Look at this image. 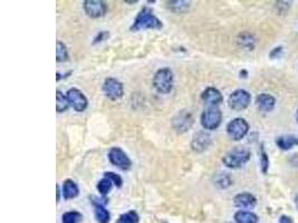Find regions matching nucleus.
Segmentation results:
<instances>
[{
  "label": "nucleus",
  "mask_w": 298,
  "mask_h": 223,
  "mask_svg": "<svg viewBox=\"0 0 298 223\" xmlns=\"http://www.w3.org/2000/svg\"><path fill=\"white\" fill-rule=\"evenodd\" d=\"M163 24L149 7H143L131 25V32H140L144 29H162Z\"/></svg>",
  "instance_id": "nucleus-1"
},
{
  "label": "nucleus",
  "mask_w": 298,
  "mask_h": 223,
  "mask_svg": "<svg viewBox=\"0 0 298 223\" xmlns=\"http://www.w3.org/2000/svg\"><path fill=\"white\" fill-rule=\"evenodd\" d=\"M174 77L169 67L157 69L152 80V85L160 94H169L173 89Z\"/></svg>",
  "instance_id": "nucleus-2"
},
{
  "label": "nucleus",
  "mask_w": 298,
  "mask_h": 223,
  "mask_svg": "<svg viewBox=\"0 0 298 223\" xmlns=\"http://www.w3.org/2000/svg\"><path fill=\"white\" fill-rule=\"evenodd\" d=\"M250 160V152L244 147H235L222 157V163L229 169H239Z\"/></svg>",
  "instance_id": "nucleus-3"
},
{
  "label": "nucleus",
  "mask_w": 298,
  "mask_h": 223,
  "mask_svg": "<svg viewBox=\"0 0 298 223\" xmlns=\"http://www.w3.org/2000/svg\"><path fill=\"white\" fill-rule=\"evenodd\" d=\"M201 125L204 130H217L221 124L222 113L218 106H209L201 114Z\"/></svg>",
  "instance_id": "nucleus-4"
},
{
  "label": "nucleus",
  "mask_w": 298,
  "mask_h": 223,
  "mask_svg": "<svg viewBox=\"0 0 298 223\" xmlns=\"http://www.w3.org/2000/svg\"><path fill=\"white\" fill-rule=\"evenodd\" d=\"M249 132L248 122L243 117H236L227 125V133L234 141H240Z\"/></svg>",
  "instance_id": "nucleus-5"
},
{
  "label": "nucleus",
  "mask_w": 298,
  "mask_h": 223,
  "mask_svg": "<svg viewBox=\"0 0 298 223\" xmlns=\"http://www.w3.org/2000/svg\"><path fill=\"white\" fill-rule=\"evenodd\" d=\"M251 102V95L245 89H236L228 97V105L234 111H244Z\"/></svg>",
  "instance_id": "nucleus-6"
},
{
  "label": "nucleus",
  "mask_w": 298,
  "mask_h": 223,
  "mask_svg": "<svg viewBox=\"0 0 298 223\" xmlns=\"http://www.w3.org/2000/svg\"><path fill=\"white\" fill-rule=\"evenodd\" d=\"M102 90L107 98L112 100H117L123 97L124 86L122 83L113 77H107L104 81Z\"/></svg>",
  "instance_id": "nucleus-7"
},
{
  "label": "nucleus",
  "mask_w": 298,
  "mask_h": 223,
  "mask_svg": "<svg viewBox=\"0 0 298 223\" xmlns=\"http://www.w3.org/2000/svg\"><path fill=\"white\" fill-rule=\"evenodd\" d=\"M107 156L109 162L114 166L122 170V171H128V170L131 169V166H132V161H131L129 155L121 147H112L108 151Z\"/></svg>",
  "instance_id": "nucleus-8"
},
{
  "label": "nucleus",
  "mask_w": 298,
  "mask_h": 223,
  "mask_svg": "<svg viewBox=\"0 0 298 223\" xmlns=\"http://www.w3.org/2000/svg\"><path fill=\"white\" fill-rule=\"evenodd\" d=\"M194 125V116L189 111L182 109L172 119V128L177 133H186Z\"/></svg>",
  "instance_id": "nucleus-9"
},
{
  "label": "nucleus",
  "mask_w": 298,
  "mask_h": 223,
  "mask_svg": "<svg viewBox=\"0 0 298 223\" xmlns=\"http://www.w3.org/2000/svg\"><path fill=\"white\" fill-rule=\"evenodd\" d=\"M83 8L85 14L91 18H100L107 12L106 2L102 0H85L83 2Z\"/></svg>",
  "instance_id": "nucleus-10"
},
{
  "label": "nucleus",
  "mask_w": 298,
  "mask_h": 223,
  "mask_svg": "<svg viewBox=\"0 0 298 223\" xmlns=\"http://www.w3.org/2000/svg\"><path fill=\"white\" fill-rule=\"evenodd\" d=\"M67 99L69 102V105L73 107L74 111L78 113L84 112L85 109L89 106V100H87L86 96L83 94V91L77 89H71L67 90L66 93Z\"/></svg>",
  "instance_id": "nucleus-11"
},
{
  "label": "nucleus",
  "mask_w": 298,
  "mask_h": 223,
  "mask_svg": "<svg viewBox=\"0 0 298 223\" xmlns=\"http://www.w3.org/2000/svg\"><path fill=\"white\" fill-rule=\"evenodd\" d=\"M210 144H211V136L204 131H199L192 136L190 146L196 153H202L210 146Z\"/></svg>",
  "instance_id": "nucleus-12"
},
{
  "label": "nucleus",
  "mask_w": 298,
  "mask_h": 223,
  "mask_svg": "<svg viewBox=\"0 0 298 223\" xmlns=\"http://www.w3.org/2000/svg\"><path fill=\"white\" fill-rule=\"evenodd\" d=\"M201 99L210 106H218L219 104L222 103L223 96L219 89H214V87H208L201 94Z\"/></svg>",
  "instance_id": "nucleus-13"
},
{
  "label": "nucleus",
  "mask_w": 298,
  "mask_h": 223,
  "mask_svg": "<svg viewBox=\"0 0 298 223\" xmlns=\"http://www.w3.org/2000/svg\"><path fill=\"white\" fill-rule=\"evenodd\" d=\"M234 204L240 209H252L257 204V199L251 193L243 192L235 196Z\"/></svg>",
  "instance_id": "nucleus-14"
},
{
  "label": "nucleus",
  "mask_w": 298,
  "mask_h": 223,
  "mask_svg": "<svg viewBox=\"0 0 298 223\" xmlns=\"http://www.w3.org/2000/svg\"><path fill=\"white\" fill-rule=\"evenodd\" d=\"M256 105L259 111L268 113L271 112L275 108L276 105V99L273 95L262 93L257 96L256 98Z\"/></svg>",
  "instance_id": "nucleus-15"
},
{
  "label": "nucleus",
  "mask_w": 298,
  "mask_h": 223,
  "mask_svg": "<svg viewBox=\"0 0 298 223\" xmlns=\"http://www.w3.org/2000/svg\"><path fill=\"white\" fill-rule=\"evenodd\" d=\"M62 192L65 200H71L76 198V196L80 194V189H78V185L76 184L75 181L71 180V178H67V180H65L63 183Z\"/></svg>",
  "instance_id": "nucleus-16"
},
{
  "label": "nucleus",
  "mask_w": 298,
  "mask_h": 223,
  "mask_svg": "<svg viewBox=\"0 0 298 223\" xmlns=\"http://www.w3.org/2000/svg\"><path fill=\"white\" fill-rule=\"evenodd\" d=\"M276 144H277L280 150L288 151L293 146L298 145V137H296L295 135H283V136L277 137Z\"/></svg>",
  "instance_id": "nucleus-17"
},
{
  "label": "nucleus",
  "mask_w": 298,
  "mask_h": 223,
  "mask_svg": "<svg viewBox=\"0 0 298 223\" xmlns=\"http://www.w3.org/2000/svg\"><path fill=\"white\" fill-rule=\"evenodd\" d=\"M166 7L174 14H185L190 9V2L185 0H171L166 1Z\"/></svg>",
  "instance_id": "nucleus-18"
},
{
  "label": "nucleus",
  "mask_w": 298,
  "mask_h": 223,
  "mask_svg": "<svg viewBox=\"0 0 298 223\" xmlns=\"http://www.w3.org/2000/svg\"><path fill=\"white\" fill-rule=\"evenodd\" d=\"M235 221L237 223H257L258 217L257 214L250 211H245V210H239L235 213Z\"/></svg>",
  "instance_id": "nucleus-19"
},
{
  "label": "nucleus",
  "mask_w": 298,
  "mask_h": 223,
  "mask_svg": "<svg viewBox=\"0 0 298 223\" xmlns=\"http://www.w3.org/2000/svg\"><path fill=\"white\" fill-rule=\"evenodd\" d=\"M238 44L240 46L246 48V49H248V50H252L256 46V38L251 34L243 33L239 35Z\"/></svg>",
  "instance_id": "nucleus-20"
},
{
  "label": "nucleus",
  "mask_w": 298,
  "mask_h": 223,
  "mask_svg": "<svg viewBox=\"0 0 298 223\" xmlns=\"http://www.w3.org/2000/svg\"><path fill=\"white\" fill-rule=\"evenodd\" d=\"M214 185L219 189H227L232 184V178L230 177L229 173H225V172H220L214 176Z\"/></svg>",
  "instance_id": "nucleus-21"
},
{
  "label": "nucleus",
  "mask_w": 298,
  "mask_h": 223,
  "mask_svg": "<svg viewBox=\"0 0 298 223\" xmlns=\"http://www.w3.org/2000/svg\"><path fill=\"white\" fill-rule=\"evenodd\" d=\"M95 207V218L99 223H108L111 220V214L105 209L104 204H94Z\"/></svg>",
  "instance_id": "nucleus-22"
},
{
  "label": "nucleus",
  "mask_w": 298,
  "mask_h": 223,
  "mask_svg": "<svg viewBox=\"0 0 298 223\" xmlns=\"http://www.w3.org/2000/svg\"><path fill=\"white\" fill-rule=\"evenodd\" d=\"M71 106L67 99V96L64 95L60 90L56 91V111L57 113L66 112Z\"/></svg>",
  "instance_id": "nucleus-23"
},
{
  "label": "nucleus",
  "mask_w": 298,
  "mask_h": 223,
  "mask_svg": "<svg viewBox=\"0 0 298 223\" xmlns=\"http://www.w3.org/2000/svg\"><path fill=\"white\" fill-rule=\"evenodd\" d=\"M69 59V54L66 45L63 42L58 41L56 45V60L58 63H64L67 62Z\"/></svg>",
  "instance_id": "nucleus-24"
},
{
  "label": "nucleus",
  "mask_w": 298,
  "mask_h": 223,
  "mask_svg": "<svg viewBox=\"0 0 298 223\" xmlns=\"http://www.w3.org/2000/svg\"><path fill=\"white\" fill-rule=\"evenodd\" d=\"M139 221L140 217L138 212L134 211V210H131L129 212L121 214L115 223H139Z\"/></svg>",
  "instance_id": "nucleus-25"
},
{
  "label": "nucleus",
  "mask_w": 298,
  "mask_h": 223,
  "mask_svg": "<svg viewBox=\"0 0 298 223\" xmlns=\"http://www.w3.org/2000/svg\"><path fill=\"white\" fill-rule=\"evenodd\" d=\"M83 216L78 211H68L65 212L62 217V223H80Z\"/></svg>",
  "instance_id": "nucleus-26"
},
{
  "label": "nucleus",
  "mask_w": 298,
  "mask_h": 223,
  "mask_svg": "<svg viewBox=\"0 0 298 223\" xmlns=\"http://www.w3.org/2000/svg\"><path fill=\"white\" fill-rule=\"evenodd\" d=\"M113 183L108 180V178H103L102 180H99V183H98V190H99V194L103 196H106L108 193H109V191L112 190V187H113Z\"/></svg>",
  "instance_id": "nucleus-27"
},
{
  "label": "nucleus",
  "mask_w": 298,
  "mask_h": 223,
  "mask_svg": "<svg viewBox=\"0 0 298 223\" xmlns=\"http://www.w3.org/2000/svg\"><path fill=\"white\" fill-rule=\"evenodd\" d=\"M260 169H261V172L264 174H267L269 169V157L268 154H267L264 145L260 146Z\"/></svg>",
  "instance_id": "nucleus-28"
},
{
  "label": "nucleus",
  "mask_w": 298,
  "mask_h": 223,
  "mask_svg": "<svg viewBox=\"0 0 298 223\" xmlns=\"http://www.w3.org/2000/svg\"><path fill=\"white\" fill-rule=\"evenodd\" d=\"M104 178H108L109 181H111L114 185L117 187H121L123 185V178H122L118 174L114 173V172H105L104 173Z\"/></svg>",
  "instance_id": "nucleus-29"
},
{
  "label": "nucleus",
  "mask_w": 298,
  "mask_h": 223,
  "mask_svg": "<svg viewBox=\"0 0 298 223\" xmlns=\"http://www.w3.org/2000/svg\"><path fill=\"white\" fill-rule=\"evenodd\" d=\"M108 37H109L108 32H106V30H100V32H99V34H96V36L94 37L93 45H98V44L107 41Z\"/></svg>",
  "instance_id": "nucleus-30"
},
{
  "label": "nucleus",
  "mask_w": 298,
  "mask_h": 223,
  "mask_svg": "<svg viewBox=\"0 0 298 223\" xmlns=\"http://www.w3.org/2000/svg\"><path fill=\"white\" fill-rule=\"evenodd\" d=\"M282 54H283V47L282 46H280V47H276V48H274V49L269 52V57L273 58V59L279 58L280 56H282Z\"/></svg>",
  "instance_id": "nucleus-31"
},
{
  "label": "nucleus",
  "mask_w": 298,
  "mask_h": 223,
  "mask_svg": "<svg viewBox=\"0 0 298 223\" xmlns=\"http://www.w3.org/2000/svg\"><path fill=\"white\" fill-rule=\"evenodd\" d=\"M279 223H293V219L287 216H282L279 218Z\"/></svg>",
  "instance_id": "nucleus-32"
},
{
  "label": "nucleus",
  "mask_w": 298,
  "mask_h": 223,
  "mask_svg": "<svg viewBox=\"0 0 298 223\" xmlns=\"http://www.w3.org/2000/svg\"><path fill=\"white\" fill-rule=\"evenodd\" d=\"M68 75H72V72L69 71L66 74H64V75H60V73H57V82H59L62 78H66L68 77Z\"/></svg>",
  "instance_id": "nucleus-33"
},
{
  "label": "nucleus",
  "mask_w": 298,
  "mask_h": 223,
  "mask_svg": "<svg viewBox=\"0 0 298 223\" xmlns=\"http://www.w3.org/2000/svg\"><path fill=\"white\" fill-rule=\"evenodd\" d=\"M56 192H57V198H56V200H57V202H59V201H60V194H62V191H60V186L58 184L56 185Z\"/></svg>",
  "instance_id": "nucleus-34"
},
{
  "label": "nucleus",
  "mask_w": 298,
  "mask_h": 223,
  "mask_svg": "<svg viewBox=\"0 0 298 223\" xmlns=\"http://www.w3.org/2000/svg\"><path fill=\"white\" fill-rule=\"evenodd\" d=\"M247 76H248V72L246 71V69H243V71H240V77L246 78Z\"/></svg>",
  "instance_id": "nucleus-35"
},
{
  "label": "nucleus",
  "mask_w": 298,
  "mask_h": 223,
  "mask_svg": "<svg viewBox=\"0 0 298 223\" xmlns=\"http://www.w3.org/2000/svg\"><path fill=\"white\" fill-rule=\"evenodd\" d=\"M295 204H296V207H297V209H298V195L295 198Z\"/></svg>",
  "instance_id": "nucleus-36"
},
{
  "label": "nucleus",
  "mask_w": 298,
  "mask_h": 223,
  "mask_svg": "<svg viewBox=\"0 0 298 223\" xmlns=\"http://www.w3.org/2000/svg\"><path fill=\"white\" fill-rule=\"evenodd\" d=\"M296 121H297V123H298V109H297V112H296Z\"/></svg>",
  "instance_id": "nucleus-37"
}]
</instances>
